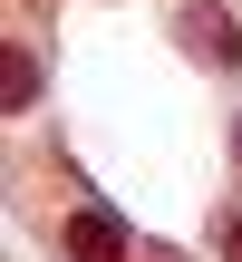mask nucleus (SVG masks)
Here are the masks:
<instances>
[{
    "instance_id": "nucleus-1",
    "label": "nucleus",
    "mask_w": 242,
    "mask_h": 262,
    "mask_svg": "<svg viewBox=\"0 0 242 262\" xmlns=\"http://www.w3.org/2000/svg\"><path fill=\"white\" fill-rule=\"evenodd\" d=\"M49 243H58V262H136V253H146V243H136V224H126L116 204H97V194H78V204L58 214V233H49Z\"/></svg>"
},
{
    "instance_id": "nucleus-2",
    "label": "nucleus",
    "mask_w": 242,
    "mask_h": 262,
    "mask_svg": "<svg viewBox=\"0 0 242 262\" xmlns=\"http://www.w3.org/2000/svg\"><path fill=\"white\" fill-rule=\"evenodd\" d=\"M175 49L213 78H242V19L223 0H175Z\"/></svg>"
},
{
    "instance_id": "nucleus-3",
    "label": "nucleus",
    "mask_w": 242,
    "mask_h": 262,
    "mask_svg": "<svg viewBox=\"0 0 242 262\" xmlns=\"http://www.w3.org/2000/svg\"><path fill=\"white\" fill-rule=\"evenodd\" d=\"M0 107H10V117H29V107H39V49H29V39H10V78H0Z\"/></svg>"
},
{
    "instance_id": "nucleus-4",
    "label": "nucleus",
    "mask_w": 242,
    "mask_h": 262,
    "mask_svg": "<svg viewBox=\"0 0 242 262\" xmlns=\"http://www.w3.org/2000/svg\"><path fill=\"white\" fill-rule=\"evenodd\" d=\"M213 262H242V194L213 214Z\"/></svg>"
},
{
    "instance_id": "nucleus-5",
    "label": "nucleus",
    "mask_w": 242,
    "mask_h": 262,
    "mask_svg": "<svg viewBox=\"0 0 242 262\" xmlns=\"http://www.w3.org/2000/svg\"><path fill=\"white\" fill-rule=\"evenodd\" d=\"M136 262H194V253H175V243H146V253H136Z\"/></svg>"
},
{
    "instance_id": "nucleus-6",
    "label": "nucleus",
    "mask_w": 242,
    "mask_h": 262,
    "mask_svg": "<svg viewBox=\"0 0 242 262\" xmlns=\"http://www.w3.org/2000/svg\"><path fill=\"white\" fill-rule=\"evenodd\" d=\"M233 165H242V107H233Z\"/></svg>"
}]
</instances>
